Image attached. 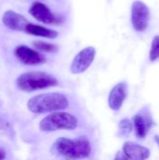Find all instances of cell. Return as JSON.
<instances>
[{
    "label": "cell",
    "instance_id": "1",
    "mask_svg": "<svg viewBox=\"0 0 159 160\" xmlns=\"http://www.w3.org/2000/svg\"><path fill=\"white\" fill-rule=\"evenodd\" d=\"M92 146L89 140L80 137L72 140L68 138H59L52 145V153L58 157L68 159H83L91 155Z\"/></svg>",
    "mask_w": 159,
    "mask_h": 160
},
{
    "label": "cell",
    "instance_id": "2",
    "mask_svg": "<svg viewBox=\"0 0 159 160\" xmlns=\"http://www.w3.org/2000/svg\"><path fill=\"white\" fill-rule=\"evenodd\" d=\"M68 106L67 98L61 93H44L32 97L27 101V109L37 114L60 112Z\"/></svg>",
    "mask_w": 159,
    "mask_h": 160
},
{
    "label": "cell",
    "instance_id": "3",
    "mask_svg": "<svg viewBox=\"0 0 159 160\" xmlns=\"http://www.w3.org/2000/svg\"><path fill=\"white\" fill-rule=\"evenodd\" d=\"M58 81L52 75L43 71H29L16 79V86L22 92L31 93L56 86Z\"/></svg>",
    "mask_w": 159,
    "mask_h": 160
},
{
    "label": "cell",
    "instance_id": "4",
    "mask_svg": "<svg viewBox=\"0 0 159 160\" xmlns=\"http://www.w3.org/2000/svg\"><path fill=\"white\" fill-rule=\"evenodd\" d=\"M78 127V119L71 113L54 112L44 117L38 125L42 132H53L57 130H74Z\"/></svg>",
    "mask_w": 159,
    "mask_h": 160
},
{
    "label": "cell",
    "instance_id": "5",
    "mask_svg": "<svg viewBox=\"0 0 159 160\" xmlns=\"http://www.w3.org/2000/svg\"><path fill=\"white\" fill-rule=\"evenodd\" d=\"M150 22V9L145 3L136 0L131 6V23L135 31L144 32Z\"/></svg>",
    "mask_w": 159,
    "mask_h": 160
},
{
    "label": "cell",
    "instance_id": "6",
    "mask_svg": "<svg viewBox=\"0 0 159 160\" xmlns=\"http://www.w3.org/2000/svg\"><path fill=\"white\" fill-rule=\"evenodd\" d=\"M96 53V48L93 46H88L80 51L70 64V72L72 74H82L86 71L94 62Z\"/></svg>",
    "mask_w": 159,
    "mask_h": 160
},
{
    "label": "cell",
    "instance_id": "7",
    "mask_svg": "<svg viewBox=\"0 0 159 160\" xmlns=\"http://www.w3.org/2000/svg\"><path fill=\"white\" fill-rule=\"evenodd\" d=\"M15 57L23 65L37 66L46 62L45 56L39 52L26 45H19L14 49Z\"/></svg>",
    "mask_w": 159,
    "mask_h": 160
},
{
    "label": "cell",
    "instance_id": "8",
    "mask_svg": "<svg viewBox=\"0 0 159 160\" xmlns=\"http://www.w3.org/2000/svg\"><path fill=\"white\" fill-rule=\"evenodd\" d=\"M29 14L36 19L37 21L46 23V24H52L57 22L56 17L52 12V10L42 2L35 1L31 4L29 8Z\"/></svg>",
    "mask_w": 159,
    "mask_h": 160
},
{
    "label": "cell",
    "instance_id": "9",
    "mask_svg": "<svg viewBox=\"0 0 159 160\" xmlns=\"http://www.w3.org/2000/svg\"><path fill=\"white\" fill-rule=\"evenodd\" d=\"M133 127L135 128L136 136L139 139H143L149 132L150 128L154 125V121L150 115L148 110L143 109L138 112L133 118Z\"/></svg>",
    "mask_w": 159,
    "mask_h": 160
},
{
    "label": "cell",
    "instance_id": "10",
    "mask_svg": "<svg viewBox=\"0 0 159 160\" xmlns=\"http://www.w3.org/2000/svg\"><path fill=\"white\" fill-rule=\"evenodd\" d=\"M2 22L7 28L12 31L23 32L25 29V26L27 25L29 22L22 14L14 10L8 9V10H6L4 14L2 15Z\"/></svg>",
    "mask_w": 159,
    "mask_h": 160
},
{
    "label": "cell",
    "instance_id": "11",
    "mask_svg": "<svg viewBox=\"0 0 159 160\" xmlns=\"http://www.w3.org/2000/svg\"><path fill=\"white\" fill-rule=\"evenodd\" d=\"M127 84L125 82H118L116 85H114L108 98V104L109 107L112 111H119L127 98Z\"/></svg>",
    "mask_w": 159,
    "mask_h": 160
},
{
    "label": "cell",
    "instance_id": "12",
    "mask_svg": "<svg viewBox=\"0 0 159 160\" xmlns=\"http://www.w3.org/2000/svg\"><path fill=\"white\" fill-rule=\"evenodd\" d=\"M123 153L129 160H146L150 157V150L133 142H127L123 145Z\"/></svg>",
    "mask_w": 159,
    "mask_h": 160
},
{
    "label": "cell",
    "instance_id": "13",
    "mask_svg": "<svg viewBox=\"0 0 159 160\" xmlns=\"http://www.w3.org/2000/svg\"><path fill=\"white\" fill-rule=\"evenodd\" d=\"M24 32L32 35V36H37V37H42L50 39L56 38L59 35V33L53 29L46 28L45 26L39 25V24H35L32 22H28L27 25L25 26Z\"/></svg>",
    "mask_w": 159,
    "mask_h": 160
},
{
    "label": "cell",
    "instance_id": "14",
    "mask_svg": "<svg viewBox=\"0 0 159 160\" xmlns=\"http://www.w3.org/2000/svg\"><path fill=\"white\" fill-rule=\"evenodd\" d=\"M32 46L37 52H48V53L56 52L59 50V47L56 44H52V43L42 41V40L33 41Z\"/></svg>",
    "mask_w": 159,
    "mask_h": 160
},
{
    "label": "cell",
    "instance_id": "15",
    "mask_svg": "<svg viewBox=\"0 0 159 160\" xmlns=\"http://www.w3.org/2000/svg\"><path fill=\"white\" fill-rule=\"evenodd\" d=\"M133 130V124L129 119H123L118 125V136L127 137Z\"/></svg>",
    "mask_w": 159,
    "mask_h": 160
},
{
    "label": "cell",
    "instance_id": "16",
    "mask_svg": "<svg viewBox=\"0 0 159 160\" xmlns=\"http://www.w3.org/2000/svg\"><path fill=\"white\" fill-rule=\"evenodd\" d=\"M149 58L151 62H155L159 59V36H156L152 40Z\"/></svg>",
    "mask_w": 159,
    "mask_h": 160
},
{
    "label": "cell",
    "instance_id": "17",
    "mask_svg": "<svg viewBox=\"0 0 159 160\" xmlns=\"http://www.w3.org/2000/svg\"><path fill=\"white\" fill-rule=\"evenodd\" d=\"M114 160H129L128 158L123 153V151H119L116 153L115 155V158H114Z\"/></svg>",
    "mask_w": 159,
    "mask_h": 160
},
{
    "label": "cell",
    "instance_id": "18",
    "mask_svg": "<svg viewBox=\"0 0 159 160\" xmlns=\"http://www.w3.org/2000/svg\"><path fill=\"white\" fill-rule=\"evenodd\" d=\"M6 158V151L0 147V160H4Z\"/></svg>",
    "mask_w": 159,
    "mask_h": 160
},
{
    "label": "cell",
    "instance_id": "19",
    "mask_svg": "<svg viewBox=\"0 0 159 160\" xmlns=\"http://www.w3.org/2000/svg\"><path fill=\"white\" fill-rule=\"evenodd\" d=\"M155 141H156V142L157 143V145H158V147H159V136L158 135H156V136H155Z\"/></svg>",
    "mask_w": 159,
    "mask_h": 160
}]
</instances>
